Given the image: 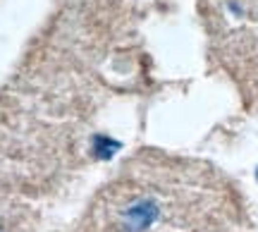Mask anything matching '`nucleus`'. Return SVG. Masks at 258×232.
<instances>
[{
	"mask_svg": "<svg viewBox=\"0 0 258 232\" xmlns=\"http://www.w3.org/2000/svg\"><path fill=\"white\" fill-rule=\"evenodd\" d=\"M34 215L8 189H0V232H31Z\"/></svg>",
	"mask_w": 258,
	"mask_h": 232,
	"instance_id": "f03ea898",
	"label": "nucleus"
},
{
	"mask_svg": "<svg viewBox=\"0 0 258 232\" xmlns=\"http://www.w3.org/2000/svg\"><path fill=\"white\" fill-rule=\"evenodd\" d=\"M239 218L232 187L215 170L146 156L98 194L86 232H203Z\"/></svg>",
	"mask_w": 258,
	"mask_h": 232,
	"instance_id": "f257e3e1",
	"label": "nucleus"
}]
</instances>
